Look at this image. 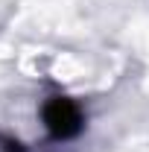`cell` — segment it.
<instances>
[{"label":"cell","mask_w":149,"mask_h":152,"mask_svg":"<svg viewBox=\"0 0 149 152\" xmlns=\"http://www.w3.org/2000/svg\"><path fill=\"white\" fill-rule=\"evenodd\" d=\"M0 152H26V149H23L20 140L9 137V134H0Z\"/></svg>","instance_id":"obj_2"},{"label":"cell","mask_w":149,"mask_h":152,"mask_svg":"<svg viewBox=\"0 0 149 152\" xmlns=\"http://www.w3.org/2000/svg\"><path fill=\"white\" fill-rule=\"evenodd\" d=\"M41 117H44V126L47 132L58 137V140H67V137H76L85 126V117H82V108L76 105L73 99L67 96H53L44 102L41 108Z\"/></svg>","instance_id":"obj_1"}]
</instances>
